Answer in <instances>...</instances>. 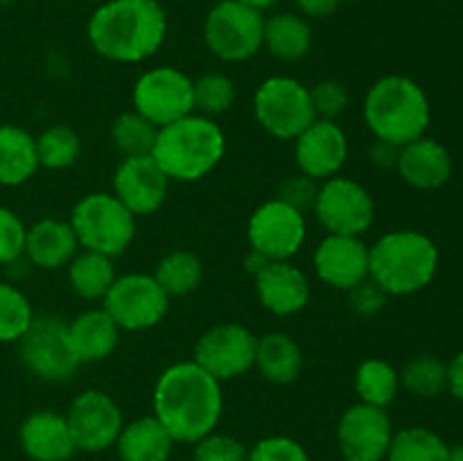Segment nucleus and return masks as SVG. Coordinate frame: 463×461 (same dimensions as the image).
I'll return each instance as SVG.
<instances>
[{
    "instance_id": "obj_37",
    "label": "nucleus",
    "mask_w": 463,
    "mask_h": 461,
    "mask_svg": "<svg viewBox=\"0 0 463 461\" xmlns=\"http://www.w3.org/2000/svg\"><path fill=\"white\" fill-rule=\"evenodd\" d=\"M194 90V113L206 118L222 116L229 111L235 102V84L231 77L222 72H206L197 77L193 84Z\"/></svg>"
},
{
    "instance_id": "obj_33",
    "label": "nucleus",
    "mask_w": 463,
    "mask_h": 461,
    "mask_svg": "<svg viewBox=\"0 0 463 461\" xmlns=\"http://www.w3.org/2000/svg\"><path fill=\"white\" fill-rule=\"evenodd\" d=\"M39 165L48 170H68L81 156V138L68 125H52L34 136Z\"/></svg>"
},
{
    "instance_id": "obj_48",
    "label": "nucleus",
    "mask_w": 463,
    "mask_h": 461,
    "mask_svg": "<svg viewBox=\"0 0 463 461\" xmlns=\"http://www.w3.org/2000/svg\"><path fill=\"white\" fill-rule=\"evenodd\" d=\"M448 461H463V441L450 447V455H448Z\"/></svg>"
},
{
    "instance_id": "obj_28",
    "label": "nucleus",
    "mask_w": 463,
    "mask_h": 461,
    "mask_svg": "<svg viewBox=\"0 0 463 461\" xmlns=\"http://www.w3.org/2000/svg\"><path fill=\"white\" fill-rule=\"evenodd\" d=\"M262 48L269 50L280 61H298L312 48V27L294 12H280L265 18Z\"/></svg>"
},
{
    "instance_id": "obj_7",
    "label": "nucleus",
    "mask_w": 463,
    "mask_h": 461,
    "mask_svg": "<svg viewBox=\"0 0 463 461\" xmlns=\"http://www.w3.org/2000/svg\"><path fill=\"white\" fill-rule=\"evenodd\" d=\"M265 14L240 0H220L203 21V41L217 59L247 61L262 50Z\"/></svg>"
},
{
    "instance_id": "obj_3",
    "label": "nucleus",
    "mask_w": 463,
    "mask_h": 461,
    "mask_svg": "<svg viewBox=\"0 0 463 461\" xmlns=\"http://www.w3.org/2000/svg\"><path fill=\"white\" fill-rule=\"evenodd\" d=\"M226 152V136L213 118L190 113L161 127L152 158L170 181L193 183L211 174Z\"/></svg>"
},
{
    "instance_id": "obj_30",
    "label": "nucleus",
    "mask_w": 463,
    "mask_h": 461,
    "mask_svg": "<svg viewBox=\"0 0 463 461\" xmlns=\"http://www.w3.org/2000/svg\"><path fill=\"white\" fill-rule=\"evenodd\" d=\"M355 391L364 405L387 409L401 391V371L392 362L369 357L355 371Z\"/></svg>"
},
{
    "instance_id": "obj_9",
    "label": "nucleus",
    "mask_w": 463,
    "mask_h": 461,
    "mask_svg": "<svg viewBox=\"0 0 463 461\" xmlns=\"http://www.w3.org/2000/svg\"><path fill=\"white\" fill-rule=\"evenodd\" d=\"M18 353L25 369L43 382H66L81 366L68 339V321L57 315H34L18 339Z\"/></svg>"
},
{
    "instance_id": "obj_26",
    "label": "nucleus",
    "mask_w": 463,
    "mask_h": 461,
    "mask_svg": "<svg viewBox=\"0 0 463 461\" xmlns=\"http://www.w3.org/2000/svg\"><path fill=\"white\" fill-rule=\"evenodd\" d=\"M39 167L34 136L18 125H0V185L27 183Z\"/></svg>"
},
{
    "instance_id": "obj_45",
    "label": "nucleus",
    "mask_w": 463,
    "mask_h": 461,
    "mask_svg": "<svg viewBox=\"0 0 463 461\" xmlns=\"http://www.w3.org/2000/svg\"><path fill=\"white\" fill-rule=\"evenodd\" d=\"M339 5H342V0H297V7L301 9V14L310 18L330 16V14L337 12Z\"/></svg>"
},
{
    "instance_id": "obj_5",
    "label": "nucleus",
    "mask_w": 463,
    "mask_h": 461,
    "mask_svg": "<svg viewBox=\"0 0 463 461\" xmlns=\"http://www.w3.org/2000/svg\"><path fill=\"white\" fill-rule=\"evenodd\" d=\"M430 98L419 81L405 75L380 77L364 98V122L373 138L402 147L428 134Z\"/></svg>"
},
{
    "instance_id": "obj_44",
    "label": "nucleus",
    "mask_w": 463,
    "mask_h": 461,
    "mask_svg": "<svg viewBox=\"0 0 463 461\" xmlns=\"http://www.w3.org/2000/svg\"><path fill=\"white\" fill-rule=\"evenodd\" d=\"M398 149H401V147L387 143V140L375 138L373 145H371V149H369V156H371V161H373L378 167H396Z\"/></svg>"
},
{
    "instance_id": "obj_12",
    "label": "nucleus",
    "mask_w": 463,
    "mask_h": 461,
    "mask_svg": "<svg viewBox=\"0 0 463 461\" xmlns=\"http://www.w3.org/2000/svg\"><path fill=\"white\" fill-rule=\"evenodd\" d=\"M312 211L319 224L333 235L362 238L375 220V202L369 190L339 174L321 181Z\"/></svg>"
},
{
    "instance_id": "obj_22",
    "label": "nucleus",
    "mask_w": 463,
    "mask_h": 461,
    "mask_svg": "<svg viewBox=\"0 0 463 461\" xmlns=\"http://www.w3.org/2000/svg\"><path fill=\"white\" fill-rule=\"evenodd\" d=\"M18 438L32 461H68L77 452L66 416L52 409L32 411L21 423Z\"/></svg>"
},
{
    "instance_id": "obj_8",
    "label": "nucleus",
    "mask_w": 463,
    "mask_h": 461,
    "mask_svg": "<svg viewBox=\"0 0 463 461\" xmlns=\"http://www.w3.org/2000/svg\"><path fill=\"white\" fill-rule=\"evenodd\" d=\"M253 113L258 125L279 140H294L317 120L310 89L285 75H274L258 86Z\"/></svg>"
},
{
    "instance_id": "obj_47",
    "label": "nucleus",
    "mask_w": 463,
    "mask_h": 461,
    "mask_svg": "<svg viewBox=\"0 0 463 461\" xmlns=\"http://www.w3.org/2000/svg\"><path fill=\"white\" fill-rule=\"evenodd\" d=\"M240 3L249 5V7L258 9V12H265V9L274 7V5H276V3H279V0H240Z\"/></svg>"
},
{
    "instance_id": "obj_1",
    "label": "nucleus",
    "mask_w": 463,
    "mask_h": 461,
    "mask_svg": "<svg viewBox=\"0 0 463 461\" xmlns=\"http://www.w3.org/2000/svg\"><path fill=\"white\" fill-rule=\"evenodd\" d=\"M152 405L154 416L176 443H197L220 423L224 409L222 382L194 360L176 362L158 375Z\"/></svg>"
},
{
    "instance_id": "obj_20",
    "label": "nucleus",
    "mask_w": 463,
    "mask_h": 461,
    "mask_svg": "<svg viewBox=\"0 0 463 461\" xmlns=\"http://www.w3.org/2000/svg\"><path fill=\"white\" fill-rule=\"evenodd\" d=\"M260 306L276 316H292L310 301V280L289 260H269L256 274Z\"/></svg>"
},
{
    "instance_id": "obj_46",
    "label": "nucleus",
    "mask_w": 463,
    "mask_h": 461,
    "mask_svg": "<svg viewBox=\"0 0 463 461\" xmlns=\"http://www.w3.org/2000/svg\"><path fill=\"white\" fill-rule=\"evenodd\" d=\"M448 391L463 402V351L448 362Z\"/></svg>"
},
{
    "instance_id": "obj_10",
    "label": "nucleus",
    "mask_w": 463,
    "mask_h": 461,
    "mask_svg": "<svg viewBox=\"0 0 463 461\" xmlns=\"http://www.w3.org/2000/svg\"><path fill=\"white\" fill-rule=\"evenodd\" d=\"M194 80L175 66H158L145 71L131 90L134 111L147 118L161 129L170 122L194 113Z\"/></svg>"
},
{
    "instance_id": "obj_6",
    "label": "nucleus",
    "mask_w": 463,
    "mask_h": 461,
    "mask_svg": "<svg viewBox=\"0 0 463 461\" xmlns=\"http://www.w3.org/2000/svg\"><path fill=\"white\" fill-rule=\"evenodd\" d=\"M71 226L80 249L118 258L136 238V215L113 193H89L72 206Z\"/></svg>"
},
{
    "instance_id": "obj_15",
    "label": "nucleus",
    "mask_w": 463,
    "mask_h": 461,
    "mask_svg": "<svg viewBox=\"0 0 463 461\" xmlns=\"http://www.w3.org/2000/svg\"><path fill=\"white\" fill-rule=\"evenodd\" d=\"M66 420L77 450L84 452H102L116 446L118 437L125 428L120 405L102 389L81 391L71 402Z\"/></svg>"
},
{
    "instance_id": "obj_38",
    "label": "nucleus",
    "mask_w": 463,
    "mask_h": 461,
    "mask_svg": "<svg viewBox=\"0 0 463 461\" xmlns=\"http://www.w3.org/2000/svg\"><path fill=\"white\" fill-rule=\"evenodd\" d=\"M310 99L317 120L337 122V118L342 116L348 108V104H351V93H348V89L342 81L321 80L310 89Z\"/></svg>"
},
{
    "instance_id": "obj_13",
    "label": "nucleus",
    "mask_w": 463,
    "mask_h": 461,
    "mask_svg": "<svg viewBox=\"0 0 463 461\" xmlns=\"http://www.w3.org/2000/svg\"><path fill=\"white\" fill-rule=\"evenodd\" d=\"M306 235V215L276 197L260 203L249 217V247L267 260H289L297 256Z\"/></svg>"
},
{
    "instance_id": "obj_11",
    "label": "nucleus",
    "mask_w": 463,
    "mask_h": 461,
    "mask_svg": "<svg viewBox=\"0 0 463 461\" xmlns=\"http://www.w3.org/2000/svg\"><path fill=\"white\" fill-rule=\"evenodd\" d=\"M102 307L111 315L118 328L127 333L149 330L165 319L170 310V296L163 292L152 274L118 276L116 283L102 298Z\"/></svg>"
},
{
    "instance_id": "obj_29",
    "label": "nucleus",
    "mask_w": 463,
    "mask_h": 461,
    "mask_svg": "<svg viewBox=\"0 0 463 461\" xmlns=\"http://www.w3.org/2000/svg\"><path fill=\"white\" fill-rule=\"evenodd\" d=\"M118 274L113 267V258L98 251H77V256L68 262V280L72 292L84 301H102Z\"/></svg>"
},
{
    "instance_id": "obj_42",
    "label": "nucleus",
    "mask_w": 463,
    "mask_h": 461,
    "mask_svg": "<svg viewBox=\"0 0 463 461\" xmlns=\"http://www.w3.org/2000/svg\"><path fill=\"white\" fill-rule=\"evenodd\" d=\"M317 193H319V183L312 181L310 176L297 174L285 179L283 183L279 185V194L276 199L289 203L292 208H297L298 212L306 215V211H312L317 202Z\"/></svg>"
},
{
    "instance_id": "obj_25",
    "label": "nucleus",
    "mask_w": 463,
    "mask_h": 461,
    "mask_svg": "<svg viewBox=\"0 0 463 461\" xmlns=\"http://www.w3.org/2000/svg\"><path fill=\"white\" fill-rule=\"evenodd\" d=\"M175 438L156 416H143L122 428L116 447L122 461H167Z\"/></svg>"
},
{
    "instance_id": "obj_4",
    "label": "nucleus",
    "mask_w": 463,
    "mask_h": 461,
    "mask_svg": "<svg viewBox=\"0 0 463 461\" xmlns=\"http://www.w3.org/2000/svg\"><path fill=\"white\" fill-rule=\"evenodd\" d=\"M437 271L439 247L420 230H392L369 247V278L389 296L420 292L432 283Z\"/></svg>"
},
{
    "instance_id": "obj_18",
    "label": "nucleus",
    "mask_w": 463,
    "mask_h": 461,
    "mask_svg": "<svg viewBox=\"0 0 463 461\" xmlns=\"http://www.w3.org/2000/svg\"><path fill=\"white\" fill-rule=\"evenodd\" d=\"M170 179L158 167L152 154L149 156L122 158L113 172V194L134 212L136 217H147L158 212L165 203Z\"/></svg>"
},
{
    "instance_id": "obj_40",
    "label": "nucleus",
    "mask_w": 463,
    "mask_h": 461,
    "mask_svg": "<svg viewBox=\"0 0 463 461\" xmlns=\"http://www.w3.org/2000/svg\"><path fill=\"white\" fill-rule=\"evenodd\" d=\"M27 226L21 217L7 206H0V265L9 267L21 260L25 251Z\"/></svg>"
},
{
    "instance_id": "obj_49",
    "label": "nucleus",
    "mask_w": 463,
    "mask_h": 461,
    "mask_svg": "<svg viewBox=\"0 0 463 461\" xmlns=\"http://www.w3.org/2000/svg\"><path fill=\"white\" fill-rule=\"evenodd\" d=\"M342 3H357V0H342Z\"/></svg>"
},
{
    "instance_id": "obj_23",
    "label": "nucleus",
    "mask_w": 463,
    "mask_h": 461,
    "mask_svg": "<svg viewBox=\"0 0 463 461\" xmlns=\"http://www.w3.org/2000/svg\"><path fill=\"white\" fill-rule=\"evenodd\" d=\"M80 251V242L71 221L39 220L27 229L23 258L36 269H61Z\"/></svg>"
},
{
    "instance_id": "obj_24",
    "label": "nucleus",
    "mask_w": 463,
    "mask_h": 461,
    "mask_svg": "<svg viewBox=\"0 0 463 461\" xmlns=\"http://www.w3.org/2000/svg\"><path fill=\"white\" fill-rule=\"evenodd\" d=\"M120 333L122 330L118 328V324L104 307L86 310L68 321V339H71V346L80 364L107 360L118 348Z\"/></svg>"
},
{
    "instance_id": "obj_19",
    "label": "nucleus",
    "mask_w": 463,
    "mask_h": 461,
    "mask_svg": "<svg viewBox=\"0 0 463 461\" xmlns=\"http://www.w3.org/2000/svg\"><path fill=\"white\" fill-rule=\"evenodd\" d=\"M312 267L321 283L348 292L369 278V247L357 235L328 233L317 244Z\"/></svg>"
},
{
    "instance_id": "obj_35",
    "label": "nucleus",
    "mask_w": 463,
    "mask_h": 461,
    "mask_svg": "<svg viewBox=\"0 0 463 461\" xmlns=\"http://www.w3.org/2000/svg\"><path fill=\"white\" fill-rule=\"evenodd\" d=\"M401 387L416 398H437L448 391V364L437 355H419L401 371Z\"/></svg>"
},
{
    "instance_id": "obj_27",
    "label": "nucleus",
    "mask_w": 463,
    "mask_h": 461,
    "mask_svg": "<svg viewBox=\"0 0 463 461\" xmlns=\"http://www.w3.org/2000/svg\"><path fill=\"white\" fill-rule=\"evenodd\" d=\"M260 375L274 384H289L301 375L303 351L294 337L285 333H267L258 337L256 362Z\"/></svg>"
},
{
    "instance_id": "obj_21",
    "label": "nucleus",
    "mask_w": 463,
    "mask_h": 461,
    "mask_svg": "<svg viewBox=\"0 0 463 461\" xmlns=\"http://www.w3.org/2000/svg\"><path fill=\"white\" fill-rule=\"evenodd\" d=\"M396 170L416 190H437L450 181L452 156L443 143L428 134L398 149Z\"/></svg>"
},
{
    "instance_id": "obj_41",
    "label": "nucleus",
    "mask_w": 463,
    "mask_h": 461,
    "mask_svg": "<svg viewBox=\"0 0 463 461\" xmlns=\"http://www.w3.org/2000/svg\"><path fill=\"white\" fill-rule=\"evenodd\" d=\"M247 461H310L306 447L289 437L260 438L249 450Z\"/></svg>"
},
{
    "instance_id": "obj_31",
    "label": "nucleus",
    "mask_w": 463,
    "mask_h": 461,
    "mask_svg": "<svg viewBox=\"0 0 463 461\" xmlns=\"http://www.w3.org/2000/svg\"><path fill=\"white\" fill-rule=\"evenodd\" d=\"M154 278L167 296H188L202 285L203 265L188 249H175L158 260Z\"/></svg>"
},
{
    "instance_id": "obj_34",
    "label": "nucleus",
    "mask_w": 463,
    "mask_h": 461,
    "mask_svg": "<svg viewBox=\"0 0 463 461\" xmlns=\"http://www.w3.org/2000/svg\"><path fill=\"white\" fill-rule=\"evenodd\" d=\"M158 127L140 116L138 111H125L111 122L113 147L125 158L129 156H149L156 143Z\"/></svg>"
},
{
    "instance_id": "obj_2",
    "label": "nucleus",
    "mask_w": 463,
    "mask_h": 461,
    "mask_svg": "<svg viewBox=\"0 0 463 461\" xmlns=\"http://www.w3.org/2000/svg\"><path fill=\"white\" fill-rule=\"evenodd\" d=\"M86 36L99 57L140 63L154 57L165 41V9L156 0H109L90 14Z\"/></svg>"
},
{
    "instance_id": "obj_16",
    "label": "nucleus",
    "mask_w": 463,
    "mask_h": 461,
    "mask_svg": "<svg viewBox=\"0 0 463 461\" xmlns=\"http://www.w3.org/2000/svg\"><path fill=\"white\" fill-rule=\"evenodd\" d=\"M393 438V423L383 407H348L337 425V441L346 461H384Z\"/></svg>"
},
{
    "instance_id": "obj_17",
    "label": "nucleus",
    "mask_w": 463,
    "mask_h": 461,
    "mask_svg": "<svg viewBox=\"0 0 463 461\" xmlns=\"http://www.w3.org/2000/svg\"><path fill=\"white\" fill-rule=\"evenodd\" d=\"M348 158V138L333 120H315L294 138V161L301 174L321 183L342 172Z\"/></svg>"
},
{
    "instance_id": "obj_36",
    "label": "nucleus",
    "mask_w": 463,
    "mask_h": 461,
    "mask_svg": "<svg viewBox=\"0 0 463 461\" xmlns=\"http://www.w3.org/2000/svg\"><path fill=\"white\" fill-rule=\"evenodd\" d=\"M34 319L32 303L14 283L0 280V342H18Z\"/></svg>"
},
{
    "instance_id": "obj_14",
    "label": "nucleus",
    "mask_w": 463,
    "mask_h": 461,
    "mask_svg": "<svg viewBox=\"0 0 463 461\" xmlns=\"http://www.w3.org/2000/svg\"><path fill=\"white\" fill-rule=\"evenodd\" d=\"M258 337L242 324H217L194 343L193 360L213 378L226 382L244 375L256 362Z\"/></svg>"
},
{
    "instance_id": "obj_39",
    "label": "nucleus",
    "mask_w": 463,
    "mask_h": 461,
    "mask_svg": "<svg viewBox=\"0 0 463 461\" xmlns=\"http://www.w3.org/2000/svg\"><path fill=\"white\" fill-rule=\"evenodd\" d=\"M249 450L231 434L211 432L194 443V461H247Z\"/></svg>"
},
{
    "instance_id": "obj_32",
    "label": "nucleus",
    "mask_w": 463,
    "mask_h": 461,
    "mask_svg": "<svg viewBox=\"0 0 463 461\" xmlns=\"http://www.w3.org/2000/svg\"><path fill=\"white\" fill-rule=\"evenodd\" d=\"M450 446L430 428H405L393 432L384 461H448Z\"/></svg>"
},
{
    "instance_id": "obj_43",
    "label": "nucleus",
    "mask_w": 463,
    "mask_h": 461,
    "mask_svg": "<svg viewBox=\"0 0 463 461\" xmlns=\"http://www.w3.org/2000/svg\"><path fill=\"white\" fill-rule=\"evenodd\" d=\"M389 294L384 292L380 285H375L373 280L366 278L364 283L355 285L353 289H348V301H351L353 312L362 316H373L387 306Z\"/></svg>"
},
{
    "instance_id": "obj_50",
    "label": "nucleus",
    "mask_w": 463,
    "mask_h": 461,
    "mask_svg": "<svg viewBox=\"0 0 463 461\" xmlns=\"http://www.w3.org/2000/svg\"><path fill=\"white\" fill-rule=\"evenodd\" d=\"M3 3H7V0H3Z\"/></svg>"
}]
</instances>
